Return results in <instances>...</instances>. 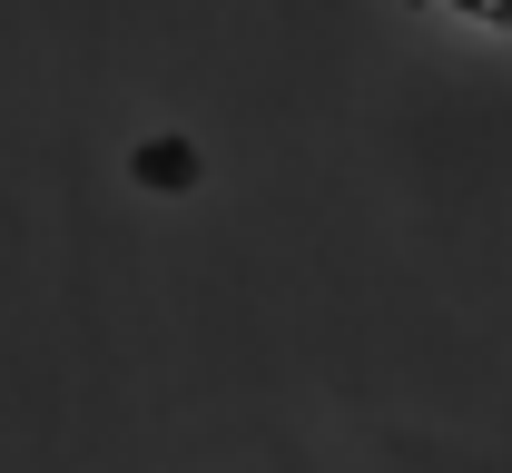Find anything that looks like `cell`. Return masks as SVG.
<instances>
[{
  "label": "cell",
  "instance_id": "cell-1",
  "mask_svg": "<svg viewBox=\"0 0 512 473\" xmlns=\"http://www.w3.org/2000/svg\"><path fill=\"white\" fill-rule=\"evenodd\" d=\"M138 188H197V148L188 138H148L138 148Z\"/></svg>",
  "mask_w": 512,
  "mask_h": 473
},
{
  "label": "cell",
  "instance_id": "cell-2",
  "mask_svg": "<svg viewBox=\"0 0 512 473\" xmlns=\"http://www.w3.org/2000/svg\"><path fill=\"white\" fill-rule=\"evenodd\" d=\"M453 10H463V20H493V30L512 20V0H453Z\"/></svg>",
  "mask_w": 512,
  "mask_h": 473
}]
</instances>
